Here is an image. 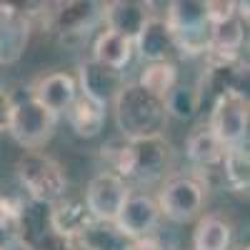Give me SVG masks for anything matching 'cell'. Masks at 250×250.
Here are the masks:
<instances>
[{
	"label": "cell",
	"instance_id": "1",
	"mask_svg": "<svg viewBox=\"0 0 250 250\" xmlns=\"http://www.w3.org/2000/svg\"><path fill=\"white\" fill-rule=\"evenodd\" d=\"M113 113H115V125H118L120 135L128 143L160 135L163 123L168 118L163 100L145 93L138 83L123 85V90L113 100Z\"/></svg>",
	"mask_w": 250,
	"mask_h": 250
},
{
	"label": "cell",
	"instance_id": "2",
	"mask_svg": "<svg viewBox=\"0 0 250 250\" xmlns=\"http://www.w3.org/2000/svg\"><path fill=\"white\" fill-rule=\"evenodd\" d=\"M115 175L125 178H140V180H155L168 173L173 163V148L163 135H150L128 143L125 140L118 148H110Z\"/></svg>",
	"mask_w": 250,
	"mask_h": 250
},
{
	"label": "cell",
	"instance_id": "3",
	"mask_svg": "<svg viewBox=\"0 0 250 250\" xmlns=\"http://www.w3.org/2000/svg\"><path fill=\"white\" fill-rule=\"evenodd\" d=\"M15 170L20 185L25 188V193L35 205H53L68 193V178L62 165L40 150H25Z\"/></svg>",
	"mask_w": 250,
	"mask_h": 250
},
{
	"label": "cell",
	"instance_id": "4",
	"mask_svg": "<svg viewBox=\"0 0 250 250\" xmlns=\"http://www.w3.org/2000/svg\"><path fill=\"white\" fill-rule=\"evenodd\" d=\"M175 50L180 55H200L208 50V33H210V20L205 13V3L198 0H175L168 5L165 15Z\"/></svg>",
	"mask_w": 250,
	"mask_h": 250
},
{
	"label": "cell",
	"instance_id": "5",
	"mask_svg": "<svg viewBox=\"0 0 250 250\" xmlns=\"http://www.w3.org/2000/svg\"><path fill=\"white\" fill-rule=\"evenodd\" d=\"M58 125V115L45 110L35 98H23L10 103L8 133L25 150H38L53 138Z\"/></svg>",
	"mask_w": 250,
	"mask_h": 250
},
{
	"label": "cell",
	"instance_id": "6",
	"mask_svg": "<svg viewBox=\"0 0 250 250\" xmlns=\"http://www.w3.org/2000/svg\"><path fill=\"white\" fill-rule=\"evenodd\" d=\"M248 120H250L248 95L238 88H228L215 95L208 128L223 148H235V145H243L248 135Z\"/></svg>",
	"mask_w": 250,
	"mask_h": 250
},
{
	"label": "cell",
	"instance_id": "7",
	"mask_svg": "<svg viewBox=\"0 0 250 250\" xmlns=\"http://www.w3.org/2000/svg\"><path fill=\"white\" fill-rule=\"evenodd\" d=\"M155 203H158L160 215L170 218L175 223H190L203 210L205 183L193 175H175L163 185Z\"/></svg>",
	"mask_w": 250,
	"mask_h": 250
},
{
	"label": "cell",
	"instance_id": "8",
	"mask_svg": "<svg viewBox=\"0 0 250 250\" xmlns=\"http://www.w3.org/2000/svg\"><path fill=\"white\" fill-rule=\"evenodd\" d=\"M128 195H130L128 183H125L120 175L110 173V170H103L95 178H90L83 200H85L88 213H90L93 220L115 223V218L120 213L123 203L128 200Z\"/></svg>",
	"mask_w": 250,
	"mask_h": 250
},
{
	"label": "cell",
	"instance_id": "9",
	"mask_svg": "<svg viewBox=\"0 0 250 250\" xmlns=\"http://www.w3.org/2000/svg\"><path fill=\"white\" fill-rule=\"evenodd\" d=\"M75 83H78L83 98L93 100L100 108H108V105H113L118 93L123 90L125 78H123V70L108 68V65H103V62L90 58L85 62H80Z\"/></svg>",
	"mask_w": 250,
	"mask_h": 250
},
{
	"label": "cell",
	"instance_id": "10",
	"mask_svg": "<svg viewBox=\"0 0 250 250\" xmlns=\"http://www.w3.org/2000/svg\"><path fill=\"white\" fill-rule=\"evenodd\" d=\"M18 243L25 250H78L73 238L60 235L48 220V213H30L23 208Z\"/></svg>",
	"mask_w": 250,
	"mask_h": 250
},
{
	"label": "cell",
	"instance_id": "11",
	"mask_svg": "<svg viewBox=\"0 0 250 250\" xmlns=\"http://www.w3.org/2000/svg\"><path fill=\"white\" fill-rule=\"evenodd\" d=\"M158 220H160V210L155 198L130 193L115 218V225L125 238L140 240V238H150V230L158 225Z\"/></svg>",
	"mask_w": 250,
	"mask_h": 250
},
{
	"label": "cell",
	"instance_id": "12",
	"mask_svg": "<svg viewBox=\"0 0 250 250\" xmlns=\"http://www.w3.org/2000/svg\"><path fill=\"white\" fill-rule=\"evenodd\" d=\"M30 38V20L13 3H0V62H15Z\"/></svg>",
	"mask_w": 250,
	"mask_h": 250
},
{
	"label": "cell",
	"instance_id": "13",
	"mask_svg": "<svg viewBox=\"0 0 250 250\" xmlns=\"http://www.w3.org/2000/svg\"><path fill=\"white\" fill-rule=\"evenodd\" d=\"M133 48H138L140 58L148 62H165L170 60V55L175 53V40L173 33L165 23V18L150 15L145 20V25L140 28V33L133 38Z\"/></svg>",
	"mask_w": 250,
	"mask_h": 250
},
{
	"label": "cell",
	"instance_id": "14",
	"mask_svg": "<svg viewBox=\"0 0 250 250\" xmlns=\"http://www.w3.org/2000/svg\"><path fill=\"white\" fill-rule=\"evenodd\" d=\"M30 98H35L45 110H50L55 115L68 113V108L78 98V83L68 73H50L35 83Z\"/></svg>",
	"mask_w": 250,
	"mask_h": 250
},
{
	"label": "cell",
	"instance_id": "15",
	"mask_svg": "<svg viewBox=\"0 0 250 250\" xmlns=\"http://www.w3.org/2000/svg\"><path fill=\"white\" fill-rule=\"evenodd\" d=\"M150 3H133V0H118V3H108L103 15H105V30H113L125 38H135L140 28L145 25L153 13Z\"/></svg>",
	"mask_w": 250,
	"mask_h": 250
},
{
	"label": "cell",
	"instance_id": "16",
	"mask_svg": "<svg viewBox=\"0 0 250 250\" xmlns=\"http://www.w3.org/2000/svg\"><path fill=\"white\" fill-rule=\"evenodd\" d=\"M53 210L48 213V220L50 225L55 228V230L60 235H65V238H78L83 233V228H85L93 218L88 213V205L83 198H75V195H62L58 203L50 205Z\"/></svg>",
	"mask_w": 250,
	"mask_h": 250
},
{
	"label": "cell",
	"instance_id": "17",
	"mask_svg": "<svg viewBox=\"0 0 250 250\" xmlns=\"http://www.w3.org/2000/svg\"><path fill=\"white\" fill-rule=\"evenodd\" d=\"M185 155L190 158V163L195 165V168L205 170V168H215L218 163H223L225 148L218 143V138L210 133L208 123H203L190 135H188V140H185Z\"/></svg>",
	"mask_w": 250,
	"mask_h": 250
},
{
	"label": "cell",
	"instance_id": "18",
	"mask_svg": "<svg viewBox=\"0 0 250 250\" xmlns=\"http://www.w3.org/2000/svg\"><path fill=\"white\" fill-rule=\"evenodd\" d=\"M75 245H83V250H130L133 240L125 238L115 223L90 220L75 238Z\"/></svg>",
	"mask_w": 250,
	"mask_h": 250
},
{
	"label": "cell",
	"instance_id": "19",
	"mask_svg": "<svg viewBox=\"0 0 250 250\" xmlns=\"http://www.w3.org/2000/svg\"><path fill=\"white\" fill-rule=\"evenodd\" d=\"M130 58H133V40L130 38L118 35L113 30H103L95 38V43H93V60L103 62V65H108V68L123 70L130 62Z\"/></svg>",
	"mask_w": 250,
	"mask_h": 250
},
{
	"label": "cell",
	"instance_id": "20",
	"mask_svg": "<svg viewBox=\"0 0 250 250\" xmlns=\"http://www.w3.org/2000/svg\"><path fill=\"white\" fill-rule=\"evenodd\" d=\"M233 235V225L223 215H205L198 220L193 233V250H228Z\"/></svg>",
	"mask_w": 250,
	"mask_h": 250
},
{
	"label": "cell",
	"instance_id": "21",
	"mask_svg": "<svg viewBox=\"0 0 250 250\" xmlns=\"http://www.w3.org/2000/svg\"><path fill=\"white\" fill-rule=\"evenodd\" d=\"M65 115H68L70 128L80 138H95L103 130V125H105V108L95 105L93 100L83 98V95L75 98V103L68 108Z\"/></svg>",
	"mask_w": 250,
	"mask_h": 250
},
{
	"label": "cell",
	"instance_id": "22",
	"mask_svg": "<svg viewBox=\"0 0 250 250\" xmlns=\"http://www.w3.org/2000/svg\"><path fill=\"white\" fill-rule=\"evenodd\" d=\"M138 85L150 93L153 98L158 100H165V95H168L175 85H178V68L173 60H165V62H150L148 68L143 70Z\"/></svg>",
	"mask_w": 250,
	"mask_h": 250
},
{
	"label": "cell",
	"instance_id": "23",
	"mask_svg": "<svg viewBox=\"0 0 250 250\" xmlns=\"http://www.w3.org/2000/svg\"><path fill=\"white\" fill-rule=\"evenodd\" d=\"M223 168H225V178H228L233 190H238V193L250 190V158H248V150L243 145L225 148Z\"/></svg>",
	"mask_w": 250,
	"mask_h": 250
},
{
	"label": "cell",
	"instance_id": "24",
	"mask_svg": "<svg viewBox=\"0 0 250 250\" xmlns=\"http://www.w3.org/2000/svg\"><path fill=\"white\" fill-rule=\"evenodd\" d=\"M165 115H173L178 120H190L200 105V90L198 85H175L163 100Z\"/></svg>",
	"mask_w": 250,
	"mask_h": 250
},
{
	"label": "cell",
	"instance_id": "25",
	"mask_svg": "<svg viewBox=\"0 0 250 250\" xmlns=\"http://www.w3.org/2000/svg\"><path fill=\"white\" fill-rule=\"evenodd\" d=\"M20 215H23V205L18 200L0 198V250H8L13 243H18Z\"/></svg>",
	"mask_w": 250,
	"mask_h": 250
},
{
	"label": "cell",
	"instance_id": "26",
	"mask_svg": "<svg viewBox=\"0 0 250 250\" xmlns=\"http://www.w3.org/2000/svg\"><path fill=\"white\" fill-rule=\"evenodd\" d=\"M93 3H68L58 10V28L62 33H80L88 28V18L93 15Z\"/></svg>",
	"mask_w": 250,
	"mask_h": 250
},
{
	"label": "cell",
	"instance_id": "27",
	"mask_svg": "<svg viewBox=\"0 0 250 250\" xmlns=\"http://www.w3.org/2000/svg\"><path fill=\"white\" fill-rule=\"evenodd\" d=\"M10 95H5L0 90V133L8 130V115H10Z\"/></svg>",
	"mask_w": 250,
	"mask_h": 250
},
{
	"label": "cell",
	"instance_id": "28",
	"mask_svg": "<svg viewBox=\"0 0 250 250\" xmlns=\"http://www.w3.org/2000/svg\"><path fill=\"white\" fill-rule=\"evenodd\" d=\"M130 250H163V245L155 238H140V240H133Z\"/></svg>",
	"mask_w": 250,
	"mask_h": 250
},
{
	"label": "cell",
	"instance_id": "29",
	"mask_svg": "<svg viewBox=\"0 0 250 250\" xmlns=\"http://www.w3.org/2000/svg\"><path fill=\"white\" fill-rule=\"evenodd\" d=\"M243 250H248V248H243Z\"/></svg>",
	"mask_w": 250,
	"mask_h": 250
}]
</instances>
